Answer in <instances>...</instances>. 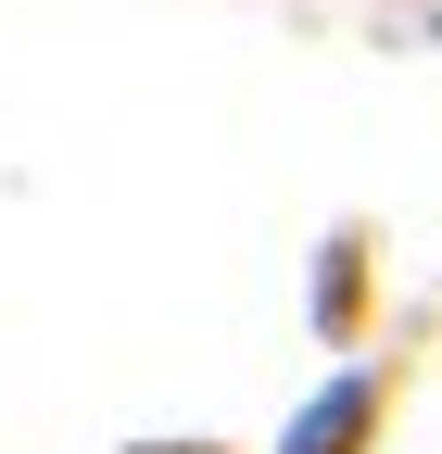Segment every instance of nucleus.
I'll return each mask as SVG.
<instances>
[{
	"label": "nucleus",
	"mask_w": 442,
	"mask_h": 454,
	"mask_svg": "<svg viewBox=\"0 0 442 454\" xmlns=\"http://www.w3.org/2000/svg\"><path fill=\"white\" fill-rule=\"evenodd\" d=\"M354 417H367V379H342V391H328V404H316V429H304L291 454H342V442H354Z\"/></svg>",
	"instance_id": "f257e3e1"
}]
</instances>
